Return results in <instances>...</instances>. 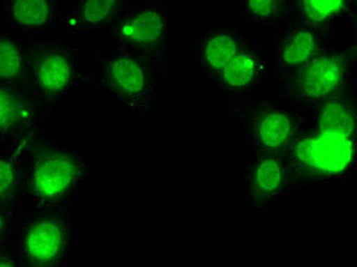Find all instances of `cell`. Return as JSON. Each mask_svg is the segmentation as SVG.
Wrapping results in <instances>:
<instances>
[{"label": "cell", "instance_id": "obj_12", "mask_svg": "<svg viewBox=\"0 0 357 267\" xmlns=\"http://www.w3.org/2000/svg\"><path fill=\"white\" fill-rule=\"evenodd\" d=\"M321 49H324L321 32L298 25L280 38L275 51V68L280 75L286 78L301 69Z\"/></svg>", "mask_w": 357, "mask_h": 267}, {"label": "cell", "instance_id": "obj_13", "mask_svg": "<svg viewBox=\"0 0 357 267\" xmlns=\"http://www.w3.org/2000/svg\"><path fill=\"white\" fill-rule=\"evenodd\" d=\"M38 110L36 102L14 86L0 84V137L17 139L37 130Z\"/></svg>", "mask_w": 357, "mask_h": 267}, {"label": "cell", "instance_id": "obj_9", "mask_svg": "<svg viewBox=\"0 0 357 267\" xmlns=\"http://www.w3.org/2000/svg\"><path fill=\"white\" fill-rule=\"evenodd\" d=\"M290 183V169L284 153L258 155L248 162L246 188L255 211L272 208L287 192Z\"/></svg>", "mask_w": 357, "mask_h": 267}, {"label": "cell", "instance_id": "obj_15", "mask_svg": "<svg viewBox=\"0 0 357 267\" xmlns=\"http://www.w3.org/2000/svg\"><path fill=\"white\" fill-rule=\"evenodd\" d=\"M36 132L22 135L11 147L0 153V205L6 206L23 182V165L34 147Z\"/></svg>", "mask_w": 357, "mask_h": 267}, {"label": "cell", "instance_id": "obj_2", "mask_svg": "<svg viewBox=\"0 0 357 267\" xmlns=\"http://www.w3.org/2000/svg\"><path fill=\"white\" fill-rule=\"evenodd\" d=\"M87 171L83 155L61 145H46L32 156L22 185L38 214H52L79 197Z\"/></svg>", "mask_w": 357, "mask_h": 267}, {"label": "cell", "instance_id": "obj_5", "mask_svg": "<svg viewBox=\"0 0 357 267\" xmlns=\"http://www.w3.org/2000/svg\"><path fill=\"white\" fill-rule=\"evenodd\" d=\"M28 74L32 95L45 102H54L79 83L83 68L69 46L40 45L31 51Z\"/></svg>", "mask_w": 357, "mask_h": 267}, {"label": "cell", "instance_id": "obj_18", "mask_svg": "<svg viewBox=\"0 0 357 267\" xmlns=\"http://www.w3.org/2000/svg\"><path fill=\"white\" fill-rule=\"evenodd\" d=\"M26 74V55L17 38L0 34V84L14 86Z\"/></svg>", "mask_w": 357, "mask_h": 267}, {"label": "cell", "instance_id": "obj_19", "mask_svg": "<svg viewBox=\"0 0 357 267\" xmlns=\"http://www.w3.org/2000/svg\"><path fill=\"white\" fill-rule=\"evenodd\" d=\"M241 13L257 25H278L289 14L287 3L280 0H246L241 3Z\"/></svg>", "mask_w": 357, "mask_h": 267}, {"label": "cell", "instance_id": "obj_20", "mask_svg": "<svg viewBox=\"0 0 357 267\" xmlns=\"http://www.w3.org/2000/svg\"><path fill=\"white\" fill-rule=\"evenodd\" d=\"M8 231H10V222H8V214L5 206L0 205V246L5 245Z\"/></svg>", "mask_w": 357, "mask_h": 267}, {"label": "cell", "instance_id": "obj_4", "mask_svg": "<svg viewBox=\"0 0 357 267\" xmlns=\"http://www.w3.org/2000/svg\"><path fill=\"white\" fill-rule=\"evenodd\" d=\"M356 47H324L301 69L286 77L290 92L299 100L318 104L345 91L351 81Z\"/></svg>", "mask_w": 357, "mask_h": 267}, {"label": "cell", "instance_id": "obj_17", "mask_svg": "<svg viewBox=\"0 0 357 267\" xmlns=\"http://www.w3.org/2000/svg\"><path fill=\"white\" fill-rule=\"evenodd\" d=\"M301 25L314 31H324L348 19L351 13V3L342 0L319 2V0H299L294 2Z\"/></svg>", "mask_w": 357, "mask_h": 267}, {"label": "cell", "instance_id": "obj_11", "mask_svg": "<svg viewBox=\"0 0 357 267\" xmlns=\"http://www.w3.org/2000/svg\"><path fill=\"white\" fill-rule=\"evenodd\" d=\"M243 47H245V42L232 28H211L202 36L197 45L196 60L199 69L205 75L215 78L218 72L243 51Z\"/></svg>", "mask_w": 357, "mask_h": 267}, {"label": "cell", "instance_id": "obj_8", "mask_svg": "<svg viewBox=\"0 0 357 267\" xmlns=\"http://www.w3.org/2000/svg\"><path fill=\"white\" fill-rule=\"evenodd\" d=\"M307 110L287 106H263L250 116V136L258 155L286 153L304 124Z\"/></svg>", "mask_w": 357, "mask_h": 267}, {"label": "cell", "instance_id": "obj_3", "mask_svg": "<svg viewBox=\"0 0 357 267\" xmlns=\"http://www.w3.org/2000/svg\"><path fill=\"white\" fill-rule=\"evenodd\" d=\"M95 84L123 109L145 115L158 98L156 61L142 52L119 46L105 55Z\"/></svg>", "mask_w": 357, "mask_h": 267}, {"label": "cell", "instance_id": "obj_10", "mask_svg": "<svg viewBox=\"0 0 357 267\" xmlns=\"http://www.w3.org/2000/svg\"><path fill=\"white\" fill-rule=\"evenodd\" d=\"M267 75V63L255 47H243L235 59L226 64L214 78L217 87L229 95L254 92Z\"/></svg>", "mask_w": 357, "mask_h": 267}, {"label": "cell", "instance_id": "obj_21", "mask_svg": "<svg viewBox=\"0 0 357 267\" xmlns=\"http://www.w3.org/2000/svg\"><path fill=\"white\" fill-rule=\"evenodd\" d=\"M0 267H20L17 260L10 255H0Z\"/></svg>", "mask_w": 357, "mask_h": 267}, {"label": "cell", "instance_id": "obj_1", "mask_svg": "<svg viewBox=\"0 0 357 267\" xmlns=\"http://www.w3.org/2000/svg\"><path fill=\"white\" fill-rule=\"evenodd\" d=\"M291 182L342 183L351 179L357 160V110L347 89L313 104L304 124L284 153Z\"/></svg>", "mask_w": 357, "mask_h": 267}, {"label": "cell", "instance_id": "obj_7", "mask_svg": "<svg viewBox=\"0 0 357 267\" xmlns=\"http://www.w3.org/2000/svg\"><path fill=\"white\" fill-rule=\"evenodd\" d=\"M168 34V14L159 5H145L119 22L113 38L121 47L162 59Z\"/></svg>", "mask_w": 357, "mask_h": 267}, {"label": "cell", "instance_id": "obj_6", "mask_svg": "<svg viewBox=\"0 0 357 267\" xmlns=\"http://www.w3.org/2000/svg\"><path fill=\"white\" fill-rule=\"evenodd\" d=\"M72 238L70 224L59 214H40L25 226L20 255L31 267H59L66 260Z\"/></svg>", "mask_w": 357, "mask_h": 267}, {"label": "cell", "instance_id": "obj_16", "mask_svg": "<svg viewBox=\"0 0 357 267\" xmlns=\"http://www.w3.org/2000/svg\"><path fill=\"white\" fill-rule=\"evenodd\" d=\"M121 6H123V2H119V0L77 2L66 14L61 15L59 25H61L70 34H77V32L91 28H101L113 20Z\"/></svg>", "mask_w": 357, "mask_h": 267}, {"label": "cell", "instance_id": "obj_14", "mask_svg": "<svg viewBox=\"0 0 357 267\" xmlns=\"http://www.w3.org/2000/svg\"><path fill=\"white\" fill-rule=\"evenodd\" d=\"M5 13L14 28L29 36L45 34L60 23V3L54 0H13Z\"/></svg>", "mask_w": 357, "mask_h": 267}]
</instances>
